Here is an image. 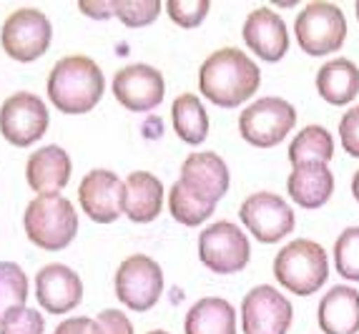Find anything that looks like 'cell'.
Returning <instances> with one entry per match:
<instances>
[{"label": "cell", "mask_w": 359, "mask_h": 334, "mask_svg": "<svg viewBox=\"0 0 359 334\" xmlns=\"http://www.w3.org/2000/svg\"><path fill=\"white\" fill-rule=\"evenodd\" d=\"M262 86V71L239 48H219L198 68V91L206 101L222 108H236L254 98Z\"/></svg>", "instance_id": "obj_1"}, {"label": "cell", "mask_w": 359, "mask_h": 334, "mask_svg": "<svg viewBox=\"0 0 359 334\" xmlns=\"http://www.w3.org/2000/svg\"><path fill=\"white\" fill-rule=\"evenodd\" d=\"M106 81L88 55H66L48 73V98L63 114H88L103 98Z\"/></svg>", "instance_id": "obj_2"}, {"label": "cell", "mask_w": 359, "mask_h": 334, "mask_svg": "<svg viewBox=\"0 0 359 334\" xmlns=\"http://www.w3.org/2000/svg\"><path fill=\"white\" fill-rule=\"evenodd\" d=\"M276 281L292 294L311 297L330 279V257L319 241L297 239L279 249L274 257Z\"/></svg>", "instance_id": "obj_3"}, {"label": "cell", "mask_w": 359, "mask_h": 334, "mask_svg": "<svg viewBox=\"0 0 359 334\" xmlns=\"http://www.w3.org/2000/svg\"><path fill=\"white\" fill-rule=\"evenodd\" d=\"M23 227L41 249H66L78 234V214L66 196H38L25 206Z\"/></svg>", "instance_id": "obj_4"}, {"label": "cell", "mask_w": 359, "mask_h": 334, "mask_svg": "<svg viewBox=\"0 0 359 334\" xmlns=\"http://www.w3.org/2000/svg\"><path fill=\"white\" fill-rule=\"evenodd\" d=\"M294 36L306 55L337 53L347 41V18L339 6L327 0H311L294 20Z\"/></svg>", "instance_id": "obj_5"}, {"label": "cell", "mask_w": 359, "mask_h": 334, "mask_svg": "<svg viewBox=\"0 0 359 334\" xmlns=\"http://www.w3.org/2000/svg\"><path fill=\"white\" fill-rule=\"evenodd\" d=\"M297 126V108L279 95H264L252 101L239 116V133L249 146L271 149Z\"/></svg>", "instance_id": "obj_6"}, {"label": "cell", "mask_w": 359, "mask_h": 334, "mask_svg": "<svg viewBox=\"0 0 359 334\" xmlns=\"http://www.w3.org/2000/svg\"><path fill=\"white\" fill-rule=\"evenodd\" d=\"M198 257L216 274H236L249 264L252 244L233 221H214L198 236Z\"/></svg>", "instance_id": "obj_7"}, {"label": "cell", "mask_w": 359, "mask_h": 334, "mask_svg": "<svg viewBox=\"0 0 359 334\" xmlns=\"http://www.w3.org/2000/svg\"><path fill=\"white\" fill-rule=\"evenodd\" d=\"M50 36H53V28L46 13L38 8H18L3 23L0 43L11 58L30 63L48 51Z\"/></svg>", "instance_id": "obj_8"}, {"label": "cell", "mask_w": 359, "mask_h": 334, "mask_svg": "<svg viewBox=\"0 0 359 334\" xmlns=\"http://www.w3.org/2000/svg\"><path fill=\"white\" fill-rule=\"evenodd\" d=\"M163 292V272L146 254H131L116 272V297L133 312H149Z\"/></svg>", "instance_id": "obj_9"}, {"label": "cell", "mask_w": 359, "mask_h": 334, "mask_svg": "<svg viewBox=\"0 0 359 334\" xmlns=\"http://www.w3.org/2000/svg\"><path fill=\"white\" fill-rule=\"evenodd\" d=\"M239 219L262 244H276L294 232V209L274 191H257L239 206Z\"/></svg>", "instance_id": "obj_10"}, {"label": "cell", "mask_w": 359, "mask_h": 334, "mask_svg": "<svg viewBox=\"0 0 359 334\" xmlns=\"http://www.w3.org/2000/svg\"><path fill=\"white\" fill-rule=\"evenodd\" d=\"M292 319V302L271 284H259L249 289L241 302L244 334H287Z\"/></svg>", "instance_id": "obj_11"}, {"label": "cell", "mask_w": 359, "mask_h": 334, "mask_svg": "<svg viewBox=\"0 0 359 334\" xmlns=\"http://www.w3.org/2000/svg\"><path fill=\"white\" fill-rule=\"evenodd\" d=\"M48 108L41 95L30 91H18L8 95L0 106V133L13 146H30L48 128Z\"/></svg>", "instance_id": "obj_12"}, {"label": "cell", "mask_w": 359, "mask_h": 334, "mask_svg": "<svg viewBox=\"0 0 359 334\" xmlns=\"http://www.w3.org/2000/svg\"><path fill=\"white\" fill-rule=\"evenodd\" d=\"M166 81L161 71L149 63H131L116 71L114 76V95L116 101L128 111H151L163 101Z\"/></svg>", "instance_id": "obj_13"}, {"label": "cell", "mask_w": 359, "mask_h": 334, "mask_svg": "<svg viewBox=\"0 0 359 334\" xmlns=\"http://www.w3.org/2000/svg\"><path fill=\"white\" fill-rule=\"evenodd\" d=\"M81 209L98 224H111L123 214V181L108 168H93L78 186Z\"/></svg>", "instance_id": "obj_14"}, {"label": "cell", "mask_w": 359, "mask_h": 334, "mask_svg": "<svg viewBox=\"0 0 359 334\" xmlns=\"http://www.w3.org/2000/svg\"><path fill=\"white\" fill-rule=\"evenodd\" d=\"M241 38H244L246 48L252 53H257L262 60H266V63L282 60L289 51L287 23L282 20L279 13H274L266 6L254 8L246 15L244 28H241Z\"/></svg>", "instance_id": "obj_15"}, {"label": "cell", "mask_w": 359, "mask_h": 334, "mask_svg": "<svg viewBox=\"0 0 359 334\" xmlns=\"http://www.w3.org/2000/svg\"><path fill=\"white\" fill-rule=\"evenodd\" d=\"M38 305L53 314H66L83 297V281L66 264H46L36 274Z\"/></svg>", "instance_id": "obj_16"}, {"label": "cell", "mask_w": 359, "mask_h": 334, "mask_svg": "<svg viewBox=\"0 0 359 334\" xmlns=\"http://www.w3.org/2000/svg\"><path fill=\"white\" fill-rule=\"evenodd\" d=\"M25 179L30 189L38 191L41 196H58V191L71 179V156L55 143L41 146L28 156Z\"/></svg>", "instance_id": "obj_17"}, {"label": "cell", "mask_w": 359, "mask_h": 334, "mask_svg": "<svg viewBox=\"0 0 359 334\" xmlns=\"http://www.w3.org/2000/svg\"><path fill=\"white\" fill-rule=\"evenodd\" d=\"M317 322L324 334L359 332V292L349 284H337L324 294L317 309Z\"/></svg>", "instance_id": "obj_18"}, {"label": "cell", "mask_w": 359, "mask_h": 334, "mask_svg": "<svg viewBox=\"0 0 359 334\" xmlns=\"http://www.w3.org/2000/svg\"><path fill=\"white\" fill-rule=\"evenodd\" d=\"M163 209V184L151 171H131L123 181V214L136 224H149Z\"/></svg>", "instance_id": "obj_19"}, {"label": "cell", "mask_w": 359, "mask_h": 334, "mask_svg": "<svg viewBox=\"0 0 359 334\" xmlns=\"http://www.w3.org/2000/svg\"><path fill=\"white\" fill-rule=\"evenodd\" d=\"M181 181L219 203V199L229 191L231 176L222 156L214 151H198V154H189L181 163Z\"/></svg>", "instance_id": "obj_20"}, {"label": "cell", "mask_w": 359, "mask_h": 334, "mask_svg": "<svg viewBox=\"0 0 359 334\" xmlns=\"http://www.w3.org/2000/svg\"><path fill=\"white\" fill-rule=\"evenodd\" d=\"M287 191L302 209H319L334 194V173L327 163L294 166L287 179Z\"/></svg>", "instance_id": "obj_21"}, {"label": "cell", "mask_w": 359, "mask_h": 334, "mask_svg": "<svg viewBox=\"0 0 359 334\" xmlns=\"http://www.w3.org/2000/svg\"><path fill=\"white\" fill-rule=\"evenodd\" d=\"M317 91L330 106H347L359 95V66L349 58L327 60L317 71Z\"/></svg>", "instance_id": "obj_22"}, {"label": "cell", "mask_w": 359, "mask_h": 334, "mask_svg": "<svg viewBox=\"0 0 359 334\" xmlns=\"http://www.w3.org/2000/svg\"><path fill=\"white\" fill-rule=\"evenodd\" d=\"M186 334H236V309L222 297H204L184 319Z\"/></svg>", "instance_id": "obj_23"}, {"label": "cell", "mask_w": 359, "mask_h": 334, "mask_svg": "<svg viewBox=\"0 0 359 334\" xmlns=\"http://www.w3.org/2000/svg\"><path fill=\"white\" fill-rule=\"evenodd\" d=\"M334 156V138L324 126H304L294 141L289 143V163L294 166H306V163H327L330 166Z\"/></svg>", "instance_id": "obj_24"}, {"label": "cell", "mask_w": 359, "mask_h": 334, "mask_svg": "<svg viewBox=\"0 0 359 334\" xmlns=\"http://www.w3.org/2000/svg\"><path fill=\"white\" fill-rule=\"evenodd\" d=\"M171 121H174V131L184 143L196 146L209 136V114H206L204 103L198 101V95L194 93L176 95L174 106H171Z\"/></svg>", "instance_id": "obj_25"}, {"label": "cell", "mask_w": 359, "mask_h": 334, "mask_svg": "<svg viewBox=\"0 0 359 334\" xmlns=\"http://www.w3.org/2000/svg\"><path fill=\"white\" fill-rule=\"evenodd\" d=\"M214 209H216V201H211L209 196H204L201 191H196L194 186H189L181 179L168 191V211L184 227L204 224L214 214Z\"/></svg>", "instance_id": "obj_26"}, {"label": "cell", "mask_w": 359, "mask_h": 334, "mask_svg": "<svg viewBox=\"0 0 359 334\" xmlns=\"http://www.w3.org/2000/svg\"><path fill=\"white\" fill-rule=\"evenodd\" d=\"M28 299V276L13 262H0V322L8 312L25 307Z\"/></svg>", "instance_id": "obj_27"}, {"label": "cell", "mask_w": 359, "mask_h": 334, "mask_svg": "<svg viewBox=\"0 0 359 334\" xmlns=\"http://www.w3.org/2000/svg\"><path fill=\"white\" fill-rule=\"evenodd\" d=\"M334 267L341 279L359 281V227H347L337 236Z\"/></svg>", "instance_id": "obj_28"}, {"label": "cell", "mask_w": 359, "mask_h": 334, "mask_svg": "<svg viewBox=\"0 0 359 334\" xmlns=\"http://www.w3.org/2000/svg\"><path fill=\"white\" fill-rule=\"evenodd\" d=\"M161 13L158 0H114V15L128 28H144L151 25Z\"/></svg>", "instance_id": "obj_29"}, {"label": "cell", "mask_w": 359, "mask_h": 334, "mask_svg": "<svg viewBox=\"0 0 359 334\" xmlns=\"http://www.w3.org/2000/svg\"><path fill=\"white\" fill-rule=\"evenodd\" d=\"M166 11L176 25H181V28H196L209 15L211 3L209 0H168Z\"/></svg>", "instance_id": "obj_30"}, {"label": "cell", "mask_w": 359, "mask_h": 334, "mask_svg": "<svg viewBox=\"0 0 359 334\" xmlns=\"http://www.w3.org/2000/svg\"><path fill=\"white\" fill-rule=\"evenodd\" d=\"M43 329H46L43 316L30 307H18L8 312L0 322V334H43Z\"/></svg>", "instance_id": "obj_31"}, {"label": "cell", "mask_w": 359, "mask_h": 334, "mask_svg": "<svg viewBox=\"0 0 359 334\" xmlns=\"http://www.w3.org/2000/svg\"><path fill=\"white\" fill-rule=\"evenodd\" d=\"M339 143L349 156L359 159V103L352 106L339 121Z\"/></svg>", "instance_id": "obj_32"}, {"label": "cell", "mask_w": 359, "mask_h": 334, "mask_svg": "<svg viewBox=\"0 0 359 334\" xmlns=\"http://www.w3.org/2000/svg\"><path fill=\"white\" fill-rule=\"evenodd\" d=\"M93 334H133V324L123 312L103 309L93 319Z\"/></svg>", "instance_id": "obj_33"}, {"label": "cell", "mask_w": 359, "mask_h": 334, "mask_svg": "<svg viewBox=\"0 0 359 334\" xmlns=\"http://www.w3.org/2000/svg\"><path fill=\"white\" fill-rule=\"evenodd\" d=\"M78 11L88 15L93 20H103V18H111L114 15V0H98V3H90V0H83V3H78Z\"/></svg>", "instance_id": "obj_34"}, {"label": "cell", "mask_w": 359, "mask_h": 334, "mask_svg": "<svg viewBox=\"0 0 359 334\" xmlns=\"http://www.w3.org/2000/svg\"><path fill=\"white\" fill-rule=\"evenodd\" d=\"M53 334H93V319L90 316H71L60 322Z\"/></svg>", "instance_id": "obj_35"}, {"label": "cell", "mask_w": 359, "mask_h": 334, "mask_svg": "<svg viewBox=\"0 0 359 334\" xmlns=\"http://www.w3.org/2000/svg\"><path fill=\"white\" fill-rule=\"evenodd\" d=\"M352 194H354V199L359 201V168L354 171V176H352Z\"/></svg>", "instance_id": "obj_36"}, {"label": "cell", "mask_w": 359, "mask_h": 334, "mask_svg": "<svg viewBox=\"0 0 359 334\" xmlns=\"http://www.w3.org/2000/svg\"><path fill=\"white\" fill-rule=\"evenodd\" d=\"M149 334H168V332H163V329H154V332H149Z\"/></svg>", "instance_id": "obj_37"}, {"label": "cell", "mask_w": 359, "mask_h": 334, "mask_svg": "<svg viewBox=\"0 0 359 334\" xmlns=\"http://www.w3.org/2000/svg\"><path fill=\"white\" fill-rule=\"evenodd\" d=\"M354 11H357V18H359V3H357V6H354Z\"/></svg>", "instance_id": "obj_38"}]
</instances>
